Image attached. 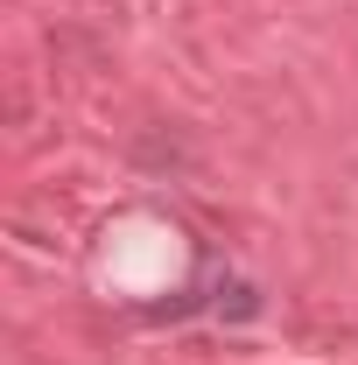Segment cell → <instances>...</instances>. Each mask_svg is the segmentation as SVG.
<instances>
[{"mask_svg": "<svg viewBox=\"0 0 358 365\" xmlns=\"http://www.w3.org/2000/svg\"><path fill=\"white\" fill-rule=\"evenodd\" d=\"M218 317H232V323H246V317H260V295L246 288V281H218V302H211Z\"/></svg>", "mask_w": 358, "mask_h": 365, "instance_id": "obj_1", "label": "cell"}]
</instances>
